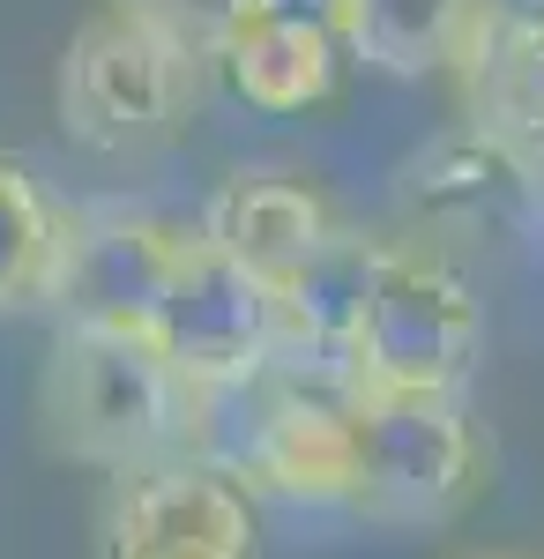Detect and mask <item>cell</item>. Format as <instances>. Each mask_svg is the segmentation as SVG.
I'll return each mask as SVG.
<instances>
[{
  "instance_id": "cell-1",
  "label": "cell",
  "mask_w": 544,
  "mask_h": 559,
  "mask_svg": "<svg viewBox=\"0 0 544 559\" xmlns=\"http://www.w3.org/2000/svg\"><path fill=\"white\" fill-rule=\"evenodd\" d=\"M194 418L187 381L165 350L134 329H60L45 366V432L60 455L97 471H134L172 455V440Z\"/></svg>"
},
{
  "instance_id": "cell-14",
  "label": "cell",
  "mask_w": 544,
  "mask_h": 559,
  "mask_svg": "<svg viewBox=\"0 0 544 559\" xmlns=\"http://www.w3.org/2000/svg\"><path fill=\"white\" fill-rule=\"evenodd\" d=\"M52 247H60V210L45 202L31 165L0 150V321L23 306H45Z\"/></svg>"
},
{
  "instance_id": "cell-11",
  "label": "cell",
  "mask_w": 544,
  "mask_h": 559,
  "mask_svg": "<svg viewBox=\"0 0 544 559\" xmlns=\"http://www.w3.org/2000/svg\"><path fill=\"white\" fill-rule=\"evenodd\" d=\"M232 90L261 105V112H306L335 90V68H343V38L335 31H314V23H284V15H261V8H239V23L216 45Z\"/></svg>"
},
{
  "instance_id": "cell-6",
  "label": "cell",
  "mask_w": 544,
  "mask_h": 559,
  "mask_svg": "<svg viewBox=\"0 0 544 559\" xmlns=\"http://www.w3.org/2000/svg\"><path fill=\"white\" fill-rule=\"evenodd\" d=\"M179 224L150 210H60V247H52V284L45 306L60 329H134L150 336V313L179 261Z\"/></svg>"
},
{
  "instance_id": "cell-9",
  "label": "cell",
  "mask_w": 544,
  "mask_h": 559,
  "mask_svg": "<svg viewBox=\"0 0 544 559\" xmlns=\"http://www.w3.org/2000/svg\"><path fill=\"white\" fill-rule=\"evenodd\" d=\"M335 231L329 202L292 173H239L216 187L210 202V224H202V239H216L224 254L239 261L247 276H261L269 292L292 276L298 261L314 254L321 239Z\"/></svg>"
},
{
  "instance_id": "cell-17",
  "label": "cell",
  "mask_w": 544,
  "mask_h": 559,
  "mask_svg": "<svg viewBox=\"0 0 544 559\" xmlns=\"http://www.w3.org/2000/svg\"><path fill=\"white\" fill-rule=\"evenodd\" d=\"M456 559H537V552H456Z\"/></svg>"
},
{
  "instance_id": "cell-8",
  "label": "cell",
  "mask_w": 544,
  "mask_h": 559,
  "mask_svg": "<svg viewBox=\"0 0 544 559\" xmlns=\"http://www.w3.org/2000/svg\"><path fill=\"white\" fill-rule=\"evenodd\" d=\"M232 471L284 500H351V403H321L306 388H261L239 426Z\"/></svg>"
},
{
  "instance_id": "cell-12",
  "label": "cell",
  "mask_w": 544,
  "mask_h": 559,
  "mask_svg": "<svg viewBox=\"0 0 544 559\" xmlns=\"http://www.w3.org/2000/svg\"><path fill=\"white\" fill-rule=\"evenodd\" d=\"M374 261H380V239H358V231L335 224L329 239L269 292L276 299V344H298L314 358L343 366L351 336H358V313H366V292H374Z\"/></svg>"
},
{
  "instance_id": "cell-7",
  "label": "cell",
  "mask_w": 544,
  "mask_h": 559,
  "mask_svg": "<svg viewBox=\"0 0 544 559\" xmlns=\"http://www.w3.org/2000/svg\"><path fill=\"white\" fill-rule=\"evenodd\" d=\"M105 559H253V508L210 463H134L105 508Z\"/></svg>"
},
{
  "instance_id": "cell-2",
  "label": "cell",
  "mask_w": 544,
  "mask_h": 559,
  "mask_svg": "<svg viewBox=\"0 0 544 559\" xmlns=\"http://www.w3.org/2000/svg\"><path fill=\"white\" fill-rule=\"evenodd\" d=\"M485 485V440L448 388H358L351 395V500L374 522L433 530Z\"/></svg>"
},
{
  "instance_id": "cell-10",
  "label": "cell",
  "mask_w": 544,
  "mask_h": 559,
  "mask_svg": "<svg viewBox=\"0 0 544 559\" xmlns=\"http://www.w3.org/2000/svg\"><path fill=\"white\" fill-rule=\"evenodd\" d=\"M493 31V0H343V52L380 75L470 68Z\"/></svg>"
},
{
  "instance_id": "cell-13",
  "label": "cell",
  "mask_w": 544,
  "mask_h": 559,
  "mask_svg": "<svg viewBox=\"0 0 544 559\" xmlns=\"http://www.w3.org/2000/svg\"><path fill=\"white\" fill-rule=\"evenodd\" d=\"M470 90H477V134L507 165H544V15L500 23L470 52Z\"/></svg>"
},
{
  "instance_id": "cell-4",
  "label": "cell",
  "mask_w": 544,
  "mask_h": 559,
  "mask_svg": "<svg viewBox=\"0 0 544 559\" xmlns=\"http://www.w3.org/2000/svg\"><path fill=\"white\" fill-rule=\"evenodd\" d=\"M194 68L179 45L142 31L120 8H97L60 52V120L90 150H150L179 128L187 97H194Z\"/></svg>"
},
{
  "instance_id": "cell-15",
  "label": "cell",
  "mask_w": 544,
  "mask_h": 559,
  "mask_svg": "<svg viewBox=\"0 0 544 559\" xmlns=\"http://www.w3.org/2000/svg\"><path fill=\"white\" fill-rule=\"evenodd\" d=\"M120 15H134L142 31H157L165 45H179L187 60H216L224 31L239 23L247 0H113Z\"/></svg>"
},
{
  "instance_id": "cell-5",
  "label": "cell",
  "mask_w": 544,
  "mask_h": 559,
  "mask_svg": "<svg viewBox=\"0 0 544 559\" xmlns=\"http://www.w3.org/2000/svg\"><path fill=\"white\" fill-rule=\"evenodd\" d=\"M150 344L165 350V366L187 381V395L239 388L276 350V299L216 239L187 231L179 239V261H172L165 299L150 313Z\"/></svg>"
},
{
  "instance_id": "cell-16",
  "label": "cell",
  "mask_w": 544,
  "mask_h": 559,
  "mask_svg": "<svg viewBox=\"0 0 544 559\" xmlns=\"http://www.w3.org/2000/svg\"><path fill=\"white\" fill-rule=\"evenodd\" d=\"M261 15H284V23H314V31H335L343 38V0H247Z\"/></svg>"
},
{
  "instance_id": "cell-3",
  "label": "cell",
  "mask_w": 544,
  "mask_h": 559,
  "mask_svg": "<svg viewBox=\"0 0 544 559\" xmlns=\"http://www.w3.org/2000/svg\"><path fill=\"white\" fill-rule=\"evenodd\" d=\"M477 299L470 276L425 239H380L374 292L351 336V381L358 388H448L456 395L477 358Z\"/></svg>"
}]
</instances>
